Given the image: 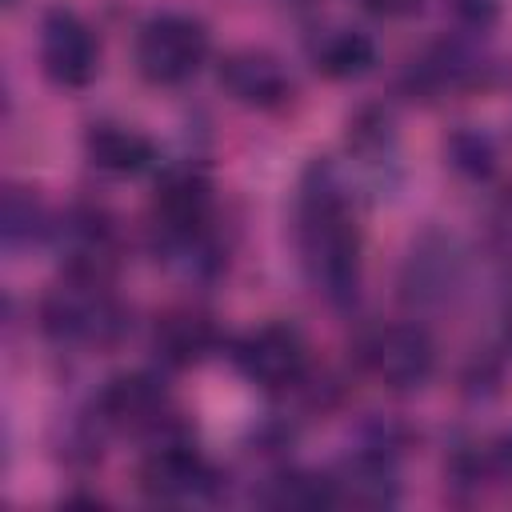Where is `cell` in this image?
Returning <instances> with one entry per match:
<instances>
[{"mask_svg":"<svg viewBox=\"0 0 512 512\" xmlns=\"http://www.w3.org/2000/svg\"><path fill=\"white\" fill-rule=\"evenodd\" d=\"M296 244L312 292L332 308H352L360 296V228L352 192L336 164L312 160L296 192Z\"/></svg>","mask_w":512,"mask_h":512,"instance_id":"6da1fadb","label":"cell"},{"mask_svg":"<svg viewBox=\"0 0 512 512\" xmlns=\"http://www.w3.org/2000/svg\"><path fill=\"white\" fill-rule=\"evenodd\" d=\"M36 316H40V332L52 344H68V348H108L128 328V316L112 296L108 280L72 276V272H64V280L52 292H44Z\"/></svg>","mask_w":512,"mask_h":512,"instance_id":"7a4b0ae2","label":"cell"},{"mask_svg":"<svg viewBox=\"0 0 512 512\" xmlns=\"http://www.w3.org/2000/svg\"><path fill=\"white\" fill-rule=\"evenodd\" d=\"M208 28L188 12H160L136 32V68L156 88H176L192 80L208 60Z\"/></svg>","mask_w":512,"mask_h":512,"instance_id":"3957f363","label":"cell"},{"mask_svg":"<svg viewBox=\"0 0 512 512\" xmlns=\"http://www.w3.org/2000/svg\"><path fill=\"white\" fill-rule=\"evenodd\" d=\"M220 468L184 436L168 432L144 452L136 468V484L156 504H200L220 492Z\"/></svg>","mask_w":512,"mask_h":512,"instance_id":"277c9868","label":"cell"},{"mask_svg":"<svg viewBox=\"0 0 512 512\" xmlns=\"http://www.w3.org/2000/svg\"><path fill=\"white\" fill-rule=\"evenodd\" d=\"M236 372L260 392H292L308 380V340L288 320H268L232 344Z\"/></svg>","mask_w":512,"mask_h":512,"instance_id":"5b68a950","label":"cell"},{"mask_svg":"<svg viewBox=\"0 0 512 512\" xmlns=\"http://www.w3.org/2000/svg\"><path fill=\"white\" fill-rule=\"evenodd\" d=\"M364 368L392 392H416L432 380L436 372V344L424 324L416 320H396L380 324L364 336L360 344Z\"/></svg>","mask_w":512,"mask_h":512,"instance_id":"8992f818","label":"cell"},{"mask_svg":"<svg viewBox=\"0 0 512 512\" xmlns=\"http://www.w3.org/2000/svg\"><path fill=\"white\" fill-rule=\"evenodd\" d=\"M92 420L104 432L168 436L172 432V400L156 372H120L96 392Z\"/></svg>","mask_w":512,"mask_h":512,"instance_id":"52a82bcc","label":"cell"},{"mask_svg":"<svg viewBox=\"0 0 512 512\" xmlns=\"http://www.w3.org/2000/svg\"><path fill=\"white\" fill-rule=\"evenodd\" d=\"M40 68L60 88H88L100 72V40L72 8H48L40 20Z\"/></svg>","mask_w":512,"mask_h":512,"instance_id":"ba28073f","label":"cell"},{"mask_svg":"<svg viewBox=\"0 0 512 512\" xmlns=\"http://www.w3.org/2000/svg\"><path fill=\"white\" fill-rule=\"evenodd\" d=\"M52 244L64 260V272L92 276V280H112V268H116V256H120V236H116V220L104 208L72 204L52 224Z\"/></svg>","mask_w":512,"mask_h":512,"instance_id":"9c48e42d","label":"cell"},{"mask_svg":"<svg viewBox=\"0 0 512 512\" xmlns=\"http://www.w3.org/2000/svg\"><path fill=\"white\" fill-rule=\"evenodd\" d=\"M216 228V196L212 180L196 164H176L156 176L152 192V232L156 240L192 236Z\"/></svg>","mask_w":512,"mask_h":512,"instance_id":"30bf717a","label":"cell"},{"mask_svg":"<svg viewBox=\"0 0 512 512\" xmlns=\"http://www.w3.org/2000/svg\"><path fill=\"white\" fill-rule=\"evenodd\" d=\"M216 80L236 104L256 108V112H272V108L292 100V76H288L284 60L272 56L268 48H236V52H228L220 60V68H216Z\"/></svg>","mask_w":512,"mask_h":512,"instance_id":"8fae6325","label":"cell"},{"mask_svg":"<svg viewBox=\"0 0 512 512\" xmlns=\"http://www.w3.org/2000/svg\"><path fill=\"white\" fill-rule=\"evenodd\" d=\"M220 348V328L200 308H168L156 316L152 352L164 368H196Z\"/></svg>","mask_w":512,"mask_h":512,"instance_id":"7c38bea8","label":"cell"},{"mask_svg":"<svg viewBox=\"0 0 512 512\" xmlns=\"http://www.w3.org/2000/svg\"><path fill=\"white\" fill-rule=\"evenodd\" d=\"M484 60L464 48L460 40H436L428 52H420L408 64V84L420 96H444V92H464L484 80Z\"/></svg>","mask_w":512,"mask_h":512,"instance_id":"4fadbf2b","label":"cell"},{"mask_svg":"<svg viewBox=\"0 0 512 512\" xmlns=\"http://www.w3.org/2000/svg\"><path fill=\"white\" fill-rule=\"evenodd\" d=\"M460 248L452 236H424L404 268V296L416 304H440L460 284Z\"/></svg>","mask_w":512,"mask_h":512,"instance_id":"5bb4252c","label":"cell"},{"mask_svg":"<svg viewBox=\"0 0 512 512\" xmlns=\"http://www.w3.org/2000/svg\"><path fill=\"white\" fill-rule=\"evenodd\" d=\"M84 156L108 176H140L156 164V144L128 124L96 120L84 132Z\"/></svg>","mask_w":512,"mask_h":512,"instance_id":"9a60e30c","label":"cell"},{"mask_svg":"<svg viewBox=\"0 0 512 512\" xmlns=\"http://www.w3.org/2000/svg\"><path fill=\"white\" fill-rule=\"evenodd\" d=\"M312 68L328 80H356L364 72H372L376 64V40L360 28H324L312 48Z\"/></svg>","mask_w":512,"mask_h":512,"instance_id":"2e32d148","label":"cell"},{"mask_svg":"<svg viewBox=\"0 0 512 512\" xmlns=\"http://www.w3.org/2000/svg\"><path fill=\"white\" fill-rule=\"evenodd\" d=\"M52 216L44 208V200L24 188V184H8L4 192V208H0V232H4V248H28L36 240H52Z\"/></svg>","mask_w":512,"mask_h":512,"instance_id":"e0dca14e","label":"cell"},{"mask_svg":"<svg viewBox=\"0 0 512 512\" xmlns=\"http://www.w3.org/2000/svg\"><path fill=\"white\" fill-rule=\"evenodd\" d=\"M444 156H448V164H452L464 180H488V176L496 172V144H492L488 132L472 128V124L456 128V132L444 140Z\"/></svg>","mask_w":512,"mask_h":512,"instance_id":"ac0fdd59","label":"cell"},{"mask_svg":"<svg viewBox=\"0 0 512 512\" xmlns=\"http://www.w3.org/2000/svg\"><path fill=\"white\" fill-rule=\"evenodd\" d=\"M488 244H492L496 264L512 276V188L500 192V200L492 204V216H488Z\"/></svg>","mask_w":512,"mask_h":512,"instance_id":"d6986e66","label":"cell"},{"mask_svg":"<svg viewBox=\"0 0 512 512\" xmlns=\"http://www.w3.org/2000/svg\"><path fill=\"white\" fill-rule=\"evenodd\" d=\"M448 8L472 32H488L500 20V0H448Z\"/></svg>","mask_w":512,"mask_h":512,"instance_id":"ffe728a7","label":"cell"},{"mask_svg":"<svg viewBox=\"0 0 512 512\" xmlns=\"http://www.w3.org/2000/svg\"><path fill=\"white\" fill-rule=\"evenodd\" d=\"M372 16H384V20H404V16H412V12H420V4L424 0H360Z\"/></svg>","mask_w":512,"mask_h":512,"instance_id":"44dd1931","label":"cell"},{"mask_svg":"<svg viewBox=\"0 0 512 512\" xmlns=\"http://www.w3.org/2000/svg\"><path fill=\"white\" fill-rule=\"evenodd\" d=\"M496 460H500V468H508V472H512V432L500 440V448H496Z\"/></svg>","mask_w":512,"mask_h":512,"instance_id":"7402d4cb","label":"cell"},{"mask_svg":"<svg viewBox=\"0 0 512 512\" xmlns=\"http://www.w3.org/2000/svg\"><path fill=\"white\" fill-rule=\"evenodd\" d=\"M508 340H512V316H508Z\"/></svg>","mask_w":512,"mask_h":512,"instance_id":"603a6c76","label":"cell"}]
</instances>
